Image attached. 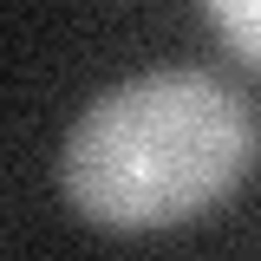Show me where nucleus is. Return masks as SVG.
<instances>
[{"label":"nucleus","instance_id":"f03ea898","mask_svg":"<svg viewBox=\"0 0 261 261\" xmlns=\"http://www.w3.org/2000/svg\"><path fill=\"white\" fill-rule=\"evenodd\" d=\"M202 7H209V20L222 33V46L261 72V0H202Z\"/></svg>","mask_w":261,"mask_h":261},{"label":"nucleus","instance_id":"f257e3e1","mask_svg":"<svg viewBox=\"0 0 261 261\" xmlns=\"http://www.w3.org/2000/svg\"><path fill=\"white\" fill-rule=\"evenodd\" d=\"M255 111L216 72L170 65L105 92L65 137V196L98 228H170L202 216L255 163Z\"/></svg>","mask_w":261,"mask_h":261}]
</instances>
